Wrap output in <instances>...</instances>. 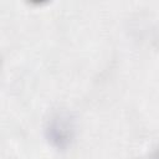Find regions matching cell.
Returning <instances> with one entry per match:
<instances>
[{
  "label": "cell",
  "mask_w": 159,
  "mask_h": 159,
  "mask_svg": "<svg viewBox=\"0 0 159 159\" xmlns=\"http://www.w3.org/2000/svg\"><path fill=\"white\" fill-rule=\"evenodd\" d=\"M47 138L58 149H65L71 143L75 133V124L72 117L66 113H56L47 124Z\"/></svg>",
  "instance_id": "obj_1"
}]
</instances>
